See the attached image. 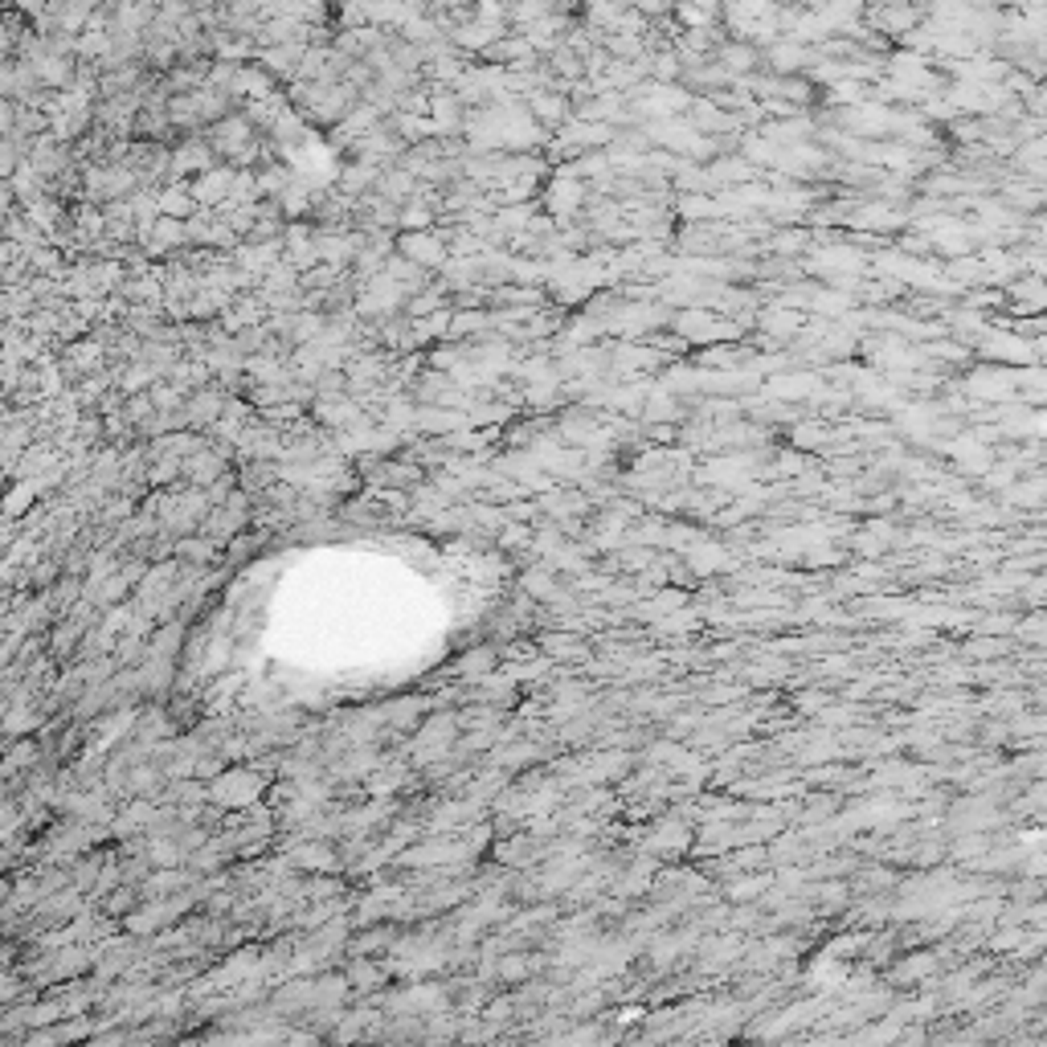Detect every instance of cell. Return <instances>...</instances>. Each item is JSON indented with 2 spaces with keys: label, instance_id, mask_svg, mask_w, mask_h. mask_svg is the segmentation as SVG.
<instances>
[{
  "label": "cell",
  "instance_id": "5b68a950",
  "mask_svg": "<svg viewBox=\"0 0 1047 1047\" xmlns=\"http://www.w3.org/2000/svg\"><path fill=\"white\" fill-rule=\"evenodd\" d=\"M348 982H353L356 990H377V986L385 982V973H380L377 965H369V962H356L353 970H348Z\"/></svg>",
  "mask_w": 1047,
  "mask_h": 1047
},
{
  "label": "cell",
  "instance_id": "277c9868",
  "mask_svg": "<svg viewBox=\"0 0 1047 1047\" xmlns=\"http://www.w3.org/2000/svg\"><path fill=\"white\" fill-rule=\"evenodd\" d=\"M160 209H164L168 217H180V222H185V217L196 209V201H193V193H185V188H168V193L160 196Z\"/></svg>",
  "mask_w": 1047,
  "mask_h": 1047
},
{
  "label": "cell",
  "instance_id": "ba28073f",
  "mask_svg": "<svg viewBox=\"0 0 1047 1047\" xmlns=\"http://www.w3.org/2000/svg\"><path fill=\"white\" fill-rule=\"evenodd\" d=\"M585 0H548V13H561V17H581Z\"/></svg>",
  "mask_w": 1047,
  "mask_h": 1047
},
{
  "label": "cell",
  "instance_id": "52a82bcc",
  "mask_svg": "<svg viewBox=\"0 0 1047 1047\" xmlns=\"http://www.w3.org/2000/svg\"><path fill=\"white\" fill-rule=\"evenodd\" d=\"M177 553H180V556H188V561H209L214 545H209V540H180Z\"/></svg>",
  "mask_w": 1047,
  "mask_h": 1047
},
{
  "label": "cell",
  "instance_id": "8992f818",
  "mask_svg": "<svg viewBox=\"0 0 1047 1047\" xmlns=\"http://www.w3.org/2000/svg\"><path fill=\"white\" fill-rule=\"evenodd\" d=\"M434 307H442V287L414 295V299L406 303V311H409V316H426V311H434Z\"/></svg>",
  "mask_w": 1047,
  "mask_h": 1047
},
{
  "label": "cell",
  "instance_id": "7a4b0ae2",
  "mask_svg": "<svg viewBox=\"0 0 1047 1047\" xmlns=\"http://www.w3.org/2000/svg\"><path fill=\"white\" fill-rule=\"evenodd\" d=\"M712 62L720 65L729 78H745V74H753V70L761 65V49L753 46V41H724V46L712 54Z\"/></svg>",
  "mask_w": 1047,
  "mask_h": 1047
},
{
  "label": "cell",
  "instance_id": "6da1fadb",
  "mask_svg": "<svg viewBox=\"0 0 1047 1047\" xmlns=\"http://www.w3.org/2000/svg\"><path fill=\"white\" fill-rule=\"evenodd\" d=\"M401 258H409L422 270L446 266V238L442 233H430V230H409L406 238H401Z\"/></svg>",
  "mask_w": 1047,
  "mask_h": 1047
},
{
  "label": "cell",
  "instance_id": "3957f363",
  "mask_svg": "<svg viewBox=\"0 0 1047 1047\" xmlns=\"http://www.w3.org/2000/svg\"><path fill=\"white\" fill-rule=\"evenodd\" d=\"M528 99V115L537 127H556V123H565L569 119V99L561 91H548V86H537L532 94H524Z\"/></svg>",
  "mask_w": 1047,
  "mask_h": 1047
}]
</instances>
